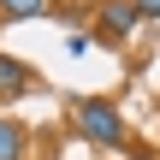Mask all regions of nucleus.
Segmentation results:
<instances>
[{
    "instance_id": "f257e3e1",
    "label": "nucleus",
    "mask_w": 160,
    "mask_h": 160,
    "mask_svg": "<svg viewBox=\"0 0 160 160\" xmlns=\"http://www.w3.org/2000/svg\"><path fill=\"white\" fill-rule=\"evenodd\" d=\"M71 131H77L83 142H95V148H125V119H119V107L101 101V95L71 101Z\"/></svg>"
},
{
    "instance_id": "f03ea898",
    "label": "nucleus",
    "mask_w": 160,
    "mask_h": 160,
    "mask_svg": "<svg viewBox=\"0 0 160 160\" xmlns=\"http://www.w3.org/2000/svg\"><path fill=\"white\" fill-rule=\"evenodd\" d=\"M137 24H142V6H137V0H101V6H95V30H101L107 42H125Z\"/></svg>"
},
{
    "instance_id": "7ed1b4c3",
    "label": "nucleus",
    "mask_w": 160,
    "mask_h": 160,
    "mask_svg": "<svg viewBox=\"0 0 160 160\" xmlns=\"http://www.w3.org/2000/svg\"><path fill=\"white\" fill-rule=\"evenodd\" d=\"M30 83H36V71H30L18 53H0V101H18Z\"/></svg>"
},
{
    "instance_id": "20e7f679",
    "label": "nucleus",
    "mask_w": 160,
    "mask_h": 160,
    "mask_svg": "<svg viewBox=\"0 0 160 160\" xmlns=\"http://www.w3.org/2000/svg\"><path fill=\"white\" fill-rule=\"evenodd\" d=\"M24 148H30V131L18 119H0V160H24Z\"/></svg>"
},
{
    "instance_id": "39448f33",
    "label": "nucleus",
    "mask_w": 160,
    "mask_h": 160,
    "mask_svg": "<svg viewBox=\"0 0 160 160\" xmlns=\"http://www.w3.org/2000/svg\"><path fill=\"white\" fill-rule=\"evenodd\" d=\"M48 12V0H0V18H36Z\"/></svg>"
},
{
    "instance_id": "423d86ee",
    "label": "nucleus",
    "mask_w": 160,
    "mask_h": 160,
    "mask_svg": "<svg viewBox=\"0 0 160 160\" xmlns=\"http://www.w3.org/2000/svg\"><path fill=\"white\" fill-rule=\"evenodd\" d=\"M142 6V18H160V0H137Z\"/></svg>"
},
{
    "instance_id": "0eeeda50",
    "label": "nucleus",
    "mask_w": 160,
    "mask_h": 160,
    "mask_svg": "<svg viewBox=\"0 0 160 160\" xmlns=\"http://www.w3.org/2000/svg\"><path fill=\"white\" fill-rule=\"evenodd\" d=\"M125 154H131V160H154V154H148V148H125Z\"/></svg>"
}]
</instances>
